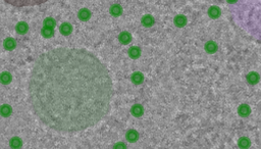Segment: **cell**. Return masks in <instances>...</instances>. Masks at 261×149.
<instances>
[{"mask_svg":"<svg viewBox=\"0 0 261 149\" xmlns=\"http://www.w3.org/2000/svg\"><path fill=\"white\" fill-rule=\"evenodd\" d=\"M131 113L136 117H141L144 113V107L141 104H134L131 108Z\"/></svg>","mask_w":261,"mask_h":149,"instance_id":"7a4b0ae2","label":"cell"},{"mask_svg":"<svg viewBox=\"0 0 261 149\" xmlns=\"http://www.w3.org/2000/svg\"><path fill=\"white\" fill-rule=\"evenodd\" d=\"M175 24H176V26L179 27V28L185 27L186 24H187V18H186L185 15H176V18H175Z\"/></svg>","mask_w":261,"mask_h":149,"instance_id":"7c38bea8","label":"cell"},{"mask_svg":"<svg viewBox=\"0 0 261 149\" xmlns=\"http://www.w3.org/2000/svg\"><path fill=\"white\" fill-rule=\"evenodd\" d=\"M250 113V107L246 104H243L239 107V114L242 116H246Z\"/></svg>","mask_w":261,"mask_h":149,"instance_id":"ffe728a7","label":"cell"},{"mask_svg":"<svg viewBox=\"0 0 261 149\" xmlns=\"http://www.w3.org/2000/svg\"><path fill=\"white\" fill-rule=\"evenodd\" d=\"M44 27L45 28H49V29H53L56 25V23H55V20L52 19V18H47L44 20Z\"/></svg>","mask_w":261,"mask_h":149,"instance_id":"44dd1931","label":"cell"},{"mask_svg":"<svg viewBox=\"0 0 261 149\" xmlns=\"http://www.w3.org/2000/svg\"><path fill=\"white\" fill-rule=\"evenodd\" d=\"M15 30L17 33L20 34V35H24V34H26L28 32V30H29V26H28V24L25 22H20L16 25Z\"/></svg>","mask_w":261,"mask_h":149,"instance_id":"8fae6325","label":"cell"},{"mask_svg":"<svg viewBox=\"0 0 261 149\" xmlns=\"http://www.w3.org/2000/svg\"><path fill=\"white\" fill-rule=\"evenodd\" d=\"M11 75L9 74L8 72H1V75H0V81H1L2 84H4V85H7L9 84L10 82H11Z\"/></svg>","mask_w":261,"mask_h":149,"instance_id":"5bb4252c","label":"cell"},{"mask_svg":"<svg viewBox=\"0 0 261 149\" xmlns=\"http://www.w3.org/2000/svg\"><path fill=\"white\" fill-rule=\"evenodd\" d=\"M131 80L135 85H140L144 81V75L142 74L141 72H135L134 74L131 76Z\"/></svg>","mask_w":261,"mask_h":149,"instance_id":"3957f363","label":"cell"},{"mask_svg":"<svg viewBox=\"0 0 261 149\" xmlns=\"http://www.w3.org/2000/svg\"><path fill=\"white\" fill-rule=\"evenodd\" d=\"M204 48L208 53H214L215 51L217 50V45L215 42H213V41H209V42H207L205 44Z\"/></svg>","mask_w":261,"mask_h":149,"instance_id":"2e32d148","label":"cell"},{"mask_svg":"<svg viewBox=\"0 0 261 149\" xmlns=\"http://www.w3.org/2000/svg\"><path fill=\"white\" fill-rule=\"evenodd\" d=\"M121 12H123V8H121V6L120 4H113L110 7V13L114 16L120 15Z\"/></svg>","mask_w":261,"mask_h":149,"instance_id":"ac0fdd59","label":"cell"},{"mask_svg":"<svg viewBox=\"0 0 261 149\" xmlns=\"http://www.w3.org/2000/svg\"><path fill=\"white\" fill-rule=\"evenodd\" d=\"M208 15H209V16L212 19H216L220 15V9H219L217 6H212V7H210L209 10H208Z\"/></svg>","mask_w":261,"mask_h":149,"instance_id":"e0dca14e","label":"cell"},{"mask_svg":"<svg viewBox=\"0 0 261 149\" xmlns=\"http://www.w3.org/2000/svg\"><path fill=\"white\" fill-rule=\"evenodd\" d=\"M118 40H120V42L121 44L127 45L132 41V35L128 32H127V31H124V32L120 34V36H118Z\"/></svg>","mask_w":261,"mask_h":149,"instance_id":"277c9868","label":"cell"},{"mask_svg":"<svg viewBox=\"0 0 261 149\" xmlns=\"http://www.w3.org/2000/svg\"><path fill=\"white\" fill-rule=\"evenodd\" d=\"M258 75L255 74V72H251V74H249L248 75V81L250 83H252V84H254V83H256V82H258Z\"/></svg>","mask_w":261,"mask_h":149,"instance_id":"603a6c76","label":"cell"},{"mask_svg":"<svg viewBox=\"0 0 261 149\" xmlns=\"http://www.w3.org/2000/svg\"><path fill=\"white\" fill-rule=\"evenodd\" d=\"M113 149H127V145L124 142H116L113 145Z\"/></svg>","mask_w":261,"mask_h":149,"instance_id":"cb8c5ba5","label":"cell"},{"mask_svg":"<svg viewBox=\"0 0 261 149\" xmlns=\"http://www.w3.org/2000/svg\"><path fill=\"white\" fill-rule=\"evenodd\" d=\"M78 16H79V19L81 20H84V22H86V20H88L90 18H91V11H90L89 9H87V8H82L79 11Z\"/></svg>","mask_w":261,"mask_h":149,"instance_id":"30bf717a","label":"cell"},{"mask_svg":"<svg viewBox=\"0 0 261 149\" xmlns=\"http://www.w3.org/2000/svg\"><path fill=\"white\" fill-rule=\"evenodd\" d=\"M3 44H4V47H5V49H7V50H12V49H15V41L13 38H6V39L4 40V42H3Z\"/></svg>","mask_w":261,"mask_h":149,"instance_id":"4fadbf2b","label":"cell"},{"mask_svg":"<svg viewBox=\"0 0 261 149\" xmlns=\"http://www.w3.org/2000/svg\"><path fill=\"white\" fill-rule=\"evenodd\" d=\"M59 31H60V33L62 35L67 36L69 34H72V26L69 23H63L60 26V28H59Z\"/></svg>","mask_w":261,"mask_h":149,"instance_id":"52a82bcc","label":"cell"},{"mask_svg":"<svg viewBox=\"0 0 261 149\" xmlns=\"http://www.w3.org/2000/svg\"><path fill=\"white\" fill-rule=\"evenodd\" d=\"M12 112V108L11 106L8 104H2L0 106V114L3 117H8Z\"/></svg>","mask_w":261,"mask_h":149,"instance_id":"9c48e42d","label":"cell"},{"mask_svg":"<svg viewBox=\"0 0 261 149\" xmlns=\"http://www.w3.org/2000/svg\"><path fill=\"white\" fill-rule=\"evenodd\" d=\"M126 138L128 142H132V143H134L138 139H139V133L136 130L132 129V130H128V133L126 135Z\"/></svg>","mask_w":261,"mask_h":149,"instance_id":"8992f818","label":"cell"},{"mask_svg":"<svg viewBox=\"0 0 261 149\" xmlns=\"http://www.w3.org/2000/svg\"><path fill=\"white\" fill-rule=\"evenodd\" d=\"M239 146L243 149H246L247 147L250 146V140L247 139V138H245V137L241 138V139L239 140Z\"/></svg>","mask_w":261,"mask_h":149,"instance_id":"7402d4cb","label":"cell"},{"mask_svg":"<svg viewBox=\"0 0 261 149\" xmlns=\"http://www.w3.org/2000/svg\"><path fill=\"white\" fill-rule=\"evenodd\" d=\"M128 55L133 59H137L141 56V49L138 46H133L128 49Z\"/></svg>","mask_w":261,"mask_h":149,"instance_id":"ba28073f","label":"cell"},{"mask_svg":"<svg viewBox=\"0 0 261 149\" xmlns=\"http://www.w3.org/2000/svg\"><path fill=\"white\" fill-rule=\"evenodd\" d=\"M142 24H143V26H145V27H152L154 25V18L150 15H144L143 18H142Z\"/></svg>","mask_w":261,"mask_h":149,"instance_id":"9a60e30c","label":"cell"},{"mask_svg":"<svg viewBox=\"0 0 261 149\" xmlns=\"http://www.w3.org/2000/svg\"><path fill=\"white\" fill-rule=\"evenodd\" d=\"M112 81L106 67L81 48L39 55L28 82L29 102L45 126L61 133L93 127L109 113Z\"/></svg>","mask_w":261,"mask_h":149,"instance_id":"6da1fadb","label":"cell"},{"mask_svg":"<svg viewBox=\"0 0 261 149\" xmlns=\"http://www.w3.org/2000/svg\"><path fill=\"white\" fill-rule=\"evenodd\" d=\"M41 34H42V36L45 38H50L54 35V30L44 27V28H42V30H41Z\"/></svg>","mask_w":261,"mask_h":149,"instance_id":"d6986e66","label":"cell"},{"mask_svg":"<svg viewBox=\"0 0 261 149\" xmlns=\"http://www.w3.org/2000/svg\"><path fill=\"white\" fill-rule=\"evenodd\" d=\"M9 146L12 149H20L23 146V141L20 137H12L9 140Z\"/></svg>","mask_w":261,"mask_h":149,"instance_id":"5b68a950","label":"cell"}]
</instances>
